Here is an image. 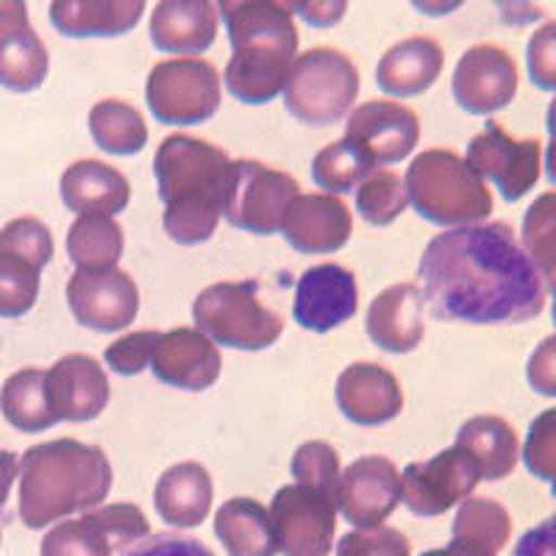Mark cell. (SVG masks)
Instances as JSON below:
<instances>
[{
    "mask_svg": "<svg viewBox=\"0 0 556 556\" xmlns=\"http://www.w3.org/2000/svg\"><path fill=\"white\" fill-rule=\"evenodd\" d=\"M151 370L162 384L203 392L220 379V348L203 331L192 329V326H178V329L162 334L156 351H153Z\"/></svg>",
    "mask_w": 556,
    "mask_h": 556,
    "instance_id": "22",
    "label": "cell"
},
{
    "mask_svg": "<svg viewBox=\"0 0 556 556\" xmlns=\"http://www.w3.org/2000/svg\"><path fill=\"white\" fill-rule=\"evenodd\" d=\"M445 67L443 45L431 37L401 39L381 56L376 84L390 98H415L440 78Z\"/></svg>",
    "mask_w": 556,
    "mask_h": 556,
    "instance_id": "27",
    "label": "cell"
},
{
    "mask_svg": "<svg viewBox=\"0 0 556 556\" xmlns=\"http://www.w3.org/2000/svg\"><path fill=\"white\" fill-rule=\"evenodd\" d=\"M345 139L374 165H399L420 142V121L399 101H367L348 114Z\"/></svg>",
    "mask_w": 556,
    "mask_h": 556,
    "instance_id": "17",
    "label": "cell"
},
{
    "mask_svg": "<svg viewBox=\"0 0 556 556\" xmlns=\"http://www.w3.org/2000/svg\"><path fill=\"white\" fill-rule=\"evenodd\" d=\"M295 195H301V187L290 173L273 170L256 159H237L228 173L223 217L248 235L270 237L281 231L285 212Z\"/></svg>",
    "mask_w": 556,
    "mask_h": 556,
    "instance_id": "9",
    "label": "cell"
},
{
    "mask_svg": "<svg viewBox=\"0 0 556 556\" xmlns=\"http://www.w3.org/2000/svg\"><path fill=\"white\" fill-rule=\"evenodd\" d=\"M409 206L406 184L390 167H379L356 187V212L370 226H390Z\"/></svg>",
    "mask_w": 556,
    "mask_h": 556,
    "instance_id": "38",
    "label": "cell"
},
{
    "mask_svg": "<svg viewBox=\"0 0 556 556\" xmlns=\"http://www.w3.org/2000/svg\"><path fill=\"white\" fill-rule=\"evenodd\" d=\"M112 462L98 445L73 437L31 445L20 456V520L37 531L92 513L112 493Z\"/></svg>",
    "mask_w": 556,
    "mask_h": 556,
    "instance_id": "3",
    "label": "cell"
},
{
    "mask_svg": "<svg viewBox=\"0 0 556 556\" xmlns=\"http://www.w3.org/2000/svg\"><path fill=\"white\" fill-rule=\"evenodd\" d=\"M359 96V70L337 48H309L292 62L285 87L287 112L304 126L323 128L345 121Z\"/></svg>",
    "mask_w": 556,
    "mask_h": 556,
    "instance_id": "7",
    "label": "cell"
},
{
    "mask_svg": "<svg viewBox=\"0 0 556 556\" xmlns=\"http://www.w3.org/2000/svg\"><path fill=\"white\" fill-rule=\"evenodd\" d=\"M285 240L304 256L334 253L354 235V215L345 201L326 192H301L290 201L281 220Z\"/></svg>",
    "mask_w": 556,
    "mask_h": 556,
    "instance_id": "19",
    "label": "cell"
},
{
    "mask_svg": "<svg viewBox=\"0 0 556 556\" xmlns=\"http://www.w3.org/2000/svg\"><path fill=\"white\" fill-rule=\"evenodd\" d=\"M114 545L96 515L87 513L76 520H62L42 538L39 556H112Z\"/></svg>",
    "mask_w": 556,
    "mask_h": 556,
    "instance_id": "39",
    "label": "cell"
},
{
    "mask_svg": "<svg viewBox=\"0 0 556 556\" xmlns=\"http://www.w3.org/2000/svg\"><path fill=\"white\" fill-rule=\"evenodd\" d=\"M337 556H412V543L404 531L390 526L354 529L337 543Z\"/></svg>",
    "mask_w": 556,
    "mask_h": 556,
    "instance_id": "42",
    "label": "cell"
},
{
    "mask_svg": "<svg viewBox=\"0 0 556 556\" xmlns=\"http://www.w3.org/2000/svg\"><path fill=\"white\" fill-rule=\"evenodd\" d=\"M454 445L473 462L481 481H501L518 468V431L498 415H476L465 420L456 431Z\"/></svg>",
    "mask_w": 556,
    "mask_h": 556,
    "instance_id": "29",
    "label": "cell"
},
{
    "mask_svg": "<svg viewBox=\"0 0 556 556\" xmlns=\"http://www.w3.org/2000/svg\"><path fill=\"white\" fill-rule=\"evenodd\" d=\"M509 556H556V515L526 531Z\"/></svg>",
    "mask_w": 556,
    "mask_h": 556,
    "instance_id": "47",
    "label": "cell"
},
{
    "mask_svg": "<svg viewBox=\"0 0 556 556\" xmlns=\"http://www.w3.org/2000/svg\"><path fill=\"white\" fill-rule=\"evenodd\" d=\"M73 317L92 331H123L139 315V287L128 273L76 270L67 281Z\"/></svg>",
    "mask_w": 556,
    "mask_h": 556,
    "instance_id": "16",
    "label": "cell"
},
{
    "mask_svg": "<svg viewBox=\"0 0 556 556\" xmlns=\"http://www.w3.org/2000/svg\"><path fill=\"white\" fill-rule=\"evenodd\" d=\"M431 315L443 323L515 326L543 315L548 290L509 223L451 228L417 265Z\"/></svg>",
    "mask_w": 556,
    "mask_h": 556,
    "instance_id": "1",
    "label": "cell"
},
{
    "mask_svg": "<svg viewBox=\"0 0 556 556\" xmlns=\"http://www.w3.org/2000/svg\"><path fill=\"white\" fill-rule=\"evenodd\" d=\"M359 309V285L348 267L337 262L315 265L298 278L292 315L301 329L326 334L348 323Z\"/></svg>",
    "mask_w": 556,
    "mask_h": 556,
    "instance_id": "18",
    "label": "cell"
},
{
    "mask_svg": "<svg viewBox=\"0 0 556 556\" xmlns=\"http://www.w3.org/2000/svg\"><path fill=\"white\" fill-rule=\"evenodd\" d=\"M14 479H20V459L12 451H0V509L7 506Z\"/></svg>",
    "mask_w": 556,
    "mask_h": 556,
    "instance_id": "48",
    "label": "cell"
},
{
    "mask_svg": "<svg viewBox=\"0 0 556 556\" xmlns=\"http://www.w3.org/2000/svg\"><path fill=\"white\" fill-rule=\"evenodd\" d=\"M0 540H3V538H0Z\"/></svg>",
    "mask_w": 556,
    "mask_h": 556,
    "instance_id": "52",
    "label": "cell"
},
{
    "mask_svg": "<svg viewBox=\"0 0 556 556\" xmlns=\"http://www.w3.org/2000/svg\"><path fill=\"white\" fill-rule=\"evenodd\" d=\"M126 248L121 223L106 215H81L67 231V256L76 270H112Z\"/></svg>",
    "mask_w": 556,
    "mask_h": 556,
    "instance_id": "33",
    "label": "cell"
},
{
    "mask_svg": "<svg viewBox=\"0 0 556 556\" xmlns=\"http://www.w3.org/2000/svg\"><path fill=\"white\" fill-rule=\"evenodd\" d=\"M278 554L329 556L337 534L334 495L309 484H285L270 501Z\"/></svg>",
    "mask_w": 556,
    "mask_h": 556,
    "instance_id": "11",
    "label": "cell"
},
{
    "mask_svg": "<svg viewBox=\"0 0 556 556\" xmlns=\"http://www.w3.org/2000/svg\"><path fill=\"white\" fill-rule=\"evenodd\" d=\"M215 538L228 556H276L270 513L260 501L231 498L215 513Z\"/></svg>",
    "mask_w": 556,
    "mask_h": 556,
    "instance_id": "31",
    "label": "cell"
},
{
    "mask_svg": "<svg viewBox=\"0 0 556 556\" xmlns=\"http://www.w3.org/2000/svg\"><path fill=\"white\" fill-rule=\"evenodd\" d=\"M48 404L59 420L87 424L109 406V376L89 354H67L45 370Z\"/></svg>",
    "mask_w": 556,
    "mask_h": 556,
    "instance_id": "21",
    "label": "cell"
},
{
    "mask_svg": "<svg viewBox=\"0 0 556 556\" xmlns=\"http://www.w3.org/2000/svg\"><path fill=\"white\" fill-rule=\"evenodd\" d=\"M513 538V518L504 506L493 498H468L459 504L454 526H451V543L459 548L493 554L504 548Z\"/></svg>",
    "mask_w": 556,
    "mask_h": 556,
    "instance_id": "34",
    "label": "cell"
},
{
    "mask_svg": "<svg viewBox=\"0 0 556 556\" xmlns=\"http://www.w3.org/2000/svg\"><path fill=\"white\" fill-rule=\"evenodd\" d=\"M53 260L51 228L37 217H14L0 228V317L34 309L42 267Z\"/></svg>",
    "mask_w": 556,
    "mask_h": 556,
    "instance_id": "10",
    "label": "cell"
},
{
    "mask_svg": "<svg viewBox=\"0 0 556 556\" xmlns=\"http://www.w3.org/2000/svg\"><path fill=\"white\" fill-rule=\"evenodd\" d=\"M551 315H554V326H556V295H554V306H551Z\"/></svg>",
    "mask_w": 556,
    "mask_h": 556,
    "instance_id": "51",
    "label": "cell"
},
{
    "mask_svg": "<svg viewBox=\"0 0 556 556\" xmlns=\"http://www.w3.org/2000/svg\"><path fill=\"white\" fill-rule=\"evenodd\" d=\"M146 101L165 126H198L220 109V76L201 56L162 59L146 81Z\"/></svg>",
    "mask_w": 556,
    "mask_h": 556,
    "instance_id": "8",
    "label": "cell"
},
{
    "mask_svg": "<svg viewBox=\"0 0 556 556\" xmlns=\"http://www.w3.org/2000/svg\"><path fill=\"white\" fill-rule=\"evenodd\" d=\"M159 340H162V331H131V334L114 340L112 345L106 348L103 359H106V365L112 367L114 374L139 376L148 365H151Z\"/></svg>",
    "mask_w": 556,
    "mask_h": 556,
    "instance_id": "43",
    "label": "cell"
},
{
    "mask_svg": "<svg viewBox=\"0 0 556 556\" xmlns=\"http://www.w3.org/2000/svg\"><path fill=\"white\" fill-rule=\"evenodd\" d=\"M192 320L215 345L237 351H265L285 334V320L262 304L253 278L208 285L192 301Z\"/></svg>",
    "mask_w": 556,
    "mask_h": 556,
    "instance_id": "6",
    "label": "cell"
},
{
    "mask_svg": "<svg viewBox=\"0 0 556 556\" xmlns=\"http://www.w3.org/2000/svg\"><path fill=\"white\" fill-rule=\"evenodd\" d=\"M520 240L526 256L545 281V290L556 295V192H543L526 208Z\"/></svg>",
    "mask_w": 556,
    "mask_h": 556,
    "instance_id": "36",
    "label": "cell"
},
{
    "mask_svg": "<svg viewBox=\"0 0 556 556\" xmlns=\"http://www.w3.org/2000/svg\"><path fill=\"white\" fill-rule=\"evenodd\" d=\"M526 70L534 87L556 92V20L531 34L526 45Z\"/></svg>",
    "mask_w": 556,
    "mask_h": 556,
    "instance_id": "44",
    "label": "cell"
},
{
    "mask_svg": "<svg viewBox=\"0 0 556 556\" xmlns=\"http://www.w3.org/2000/svg\"><path fill=\"white\" fill-rule=\"evenodd\" d=\"M404 184L417 215L434 226H481L493 212V192L484 178L448 148L417 153Z\"/></svg>",
    "mask_w": 556,
    "mask_h": 556,
    "instance_id": "5",
    "label": "cell"
},
{
    "mask_svg": "<svg viewBox=\"0 0 556 556\" xmlns=\"http://www.w3.org/2000/svg\"><path fill=\"white\" fill-rule=\"evenodd\" d=\"M374 170V162L345 137L317 151L315 162H312V178L320 190H326V195H342L348 190H356Z\"/></svg>",
    "mask_w": 556,
    "mask_h": 556,
    "instance_id": "37",
    "label": "cell"
},
{
    "mask_svg": "<svg viewBox=\"0 0 556 556\" xmlns=\"http://www.w3.org/2000/svg\"><path fill=\"white\" fill-rule=\"evenodd\" d=\"M89 134L101 151L134 156L148 146V123L137 106L117 98L98 101L89 109Z\"/></svg>",
    "mask_w": 556,
    "mask_h": 556,
    "instance_id": "35",
    "label": "cell"
},
{
    "mask_svg": "<svg viewBox=\"0 0 556 556\" xmlns=\"http://www.w3.org/2000/svg\"><path fill=\"white\" fill-rule=\"evenodd\" d=\"M337 513L354 529L384 526L401 504V473L387 456H359L342 470L334 490Z\"/></svg>",
    "mask_w": 556,
    "mask_h": 556,
    "instance_id": "14",
    "label": "cell"
},
{
    "mask_svg": "<svg viewBox=\"0 0 556 556\" xmlns=\"http://www.w3.org/2000/svg\"><path fill=\"white\" fill-rule=\"evenodd\" d=\"M121 556H215V551L208 548L203 540L159 531V534H148L146 540L134 543Z\"/></svg>",
    "mask_w": 556,
    "mask_h": 556,
    "instance_id": "45",
    "label": "cell"
},
{
    "mask_svg": "<svg viewBox=\"0 0 556 556\" xmlns=\"http://www.w3.org/2000/svg\"><path fill=\"white\" fill-rule=\"evenodd\" d=\"M215 481L201 462H178L159 476L153 504L162 520L176 529H195L212 513Z\"/></svg>",
    "mask_w": 556,
    "mask_h": 556,
    "instance_id": "28",
    "label": "cell"
},
{
    "mask_svg": "<svg viewBox=\"0 0 556 556\" xmlns=\"http://www.w3.org/2000/svg\"><path fill=\"white\" fill-rule=\"evenodd\" d=\"M523 465L534 479H543L551 484V495L556 498V406L540 412L529 426L526 434Z\"/></svg>",
    "mask_w": 556,
    "mask_h": 556,
    "instance_id": "40",
    "label": "cell"
},
{
    "mask_svg": "<svg viewBox=\"0 0 556 556\" xmlns=\"http://www.w3.org/2000/svg\"><path fill=\"white\" fill-rule=\"evenodd\" d=\"M451 89L468 114L501 112L518 96V64L501 45L479 42L459 56Z\"/></svg>",
    "mask_w": 556,
    "mask_h": 556,
    "instance_id": "15",
    "label": "cell"
},
{
    "mask_svg": "<svg viewBox=\"0 0 556 556\" xmlns=\"http://www.w3.org/2000/svg\"><path fill=\"white\" fill-rule=\"evenodd\" d=\"M545 128H548V151H545V173L548 181L556 184V98L551 101L548 114H545Z\"/></svg>",
    "mask_w": 556,
    "mask_h": 556,
    "instance_id": "49",
    "label": "cell"
},
{
    "mask_svg": "<svg viewBox=\"0 0 556 556\" xmlns=\"http://www.w3.org/2000/svg\"><path fill=\"white\" fill-rule=\"evenodd\" d=\"M340 476V454L331 443L312 440V443L301 445L292 456V479H295V484H309L334 495Z\"/></svg>",
    "mask_w": 556,
    "mask_h": 556,
    "instance_id": "41",
    "label": "cell"
},
{
    "mask_svg": "<svg viewBox=\"0 0 556 556\" xmlns=\"http://www.w3.org/2000/svg\"><path fill=\"white\" fill-rule=\"evenodd\" d=\"M215 3L206 0H162L151 14V42L170 56H195L208 51L217 39Z\"/></svg>",
    "mask_w": 556,
    "mask_h": 556,
    "instance_id": "25",
    "label": "cell"
},
{
    "mask_svg": "<svg viewBox=\"0 0 556 556\" xmlns=\"http://www.w3.org/2000/svg\"><path fill=\"white\" fill-rule=\"evenodd\" d=\"M231 39L226 89L248 106L276 101L298 59V28L290 7L273 0H223L217 3Z\"/></svg>",
    "mask_w": 556,
    "mask_h": 556,
    "instance_id": "4",
    "label": "cell"
},
{
    "mask_svg": "<svg viewBox=\"0 0 556 556\" xmlns=\"http://www.w3.org/2000/svg\"><path fill=\"white\" fill-rule=\"evenodd\" d=\"M337 406L356 426H384L404 409L399 376L376 362H354L340 374L334 387Z\"/></svg>",
    "mask_w": 556,
    "mask_h": 556,
    "instance_id": "23",
    "label": "cell"
},
{
    "mask_svg": "<svg viewBox=\"0 0 556 556\" xmlns=\"http://www.w3.org/2000/svg\"><path fill=\"white\" fill-rule=\"evenodd\" d=\"M420 556H493V554H479V551H470V548H459V545L448 543L445 548H437V551H426Z\"/></svg>",
    "mask_w": 556,
    "mask_h": 556,
    "instance_id": "50",
    "label": "cell"
},
{
    "mask_svg": "<svg viewBox=\"0 0 556 556\" xmlns=\"http://www.w3.org/2000/svg\"><path fill=\"white\" fill-rule=\"evenodd\" d=\"M365 331L387 354H409L426 337L424 290L412 281L392 285L370 301Z\"/></svg>",
    "mask_w": 556,
    "mask_h": 556,
    "instance_id": "24",
    "label": "cell"
},
{
    "mask_svg": "<svg viewBox=\"0 0 556 556\" xmlns=\"http://www.w3.org/2000/svg\"><path fill=\"white\" fill-rule=\"evenodd\" d=\"M146 14L142 0H56L51 26L64 37H123Z\"/></svg>",
    "mask_w": 556,
    "mask_h": 556,
    "instance_id": "30",
    "label": "cell"
},
{
    "mask_svg": "<svg viewBox=\"0 0 556 556\" xmlns=\"http://www.w3.org/2000/svg\"><path fill=\"white\" fill-rule=\"evenodd\" d=\"M481 476L459 448H445L426 462H412L401 473V501L420 518H437L468 501Z\"/></svg>",
    "mask_w": 556,
    "mask_h": 556,
    "instance_id": "13",
    "label": "cell"
},
{
    "mask_svg": "<svg viewBox=\"0 0 556 556\" xmlns=\"http://www.w3.org/2000/svg\"><path fill=\"white\" fill-rule=\"evenodd\" d=\"M48 67L51 56L34 31L26 3L0 0V87L26 96L42 87Z\"/></svg>",
    "mask_w": 556,
    "mask_h": 556,
    "instance_id": "20",
    "label": "cell"
},
{
    "mask_svg": "<svg viewBox=\"0 0 556 556\" xmlns=\"http://www.w3.org/2000/svg\"><path fill=\"white\" fill-rule=\"evenodd\" d=\"M62 201L70 212L81 215L114 217L126 212L131 201V184L117 167L106 165L101 159H81L64 170L59 184Z\"/></svg>",
    "mask_w": 556,
    "mask_h": 556,
    "instance_id": "26",
    "label": "cell"
},
{
    "mask_svg": "<svg viewBox=\"0 0 556 556\" xmlns=\"http://www.w3.org/2000/svg\"><path fill=\"white\" fill-rule=\"evenodd\" d=\"M167 237L178 245L212 240L223 217L231 159L223 148L190 134H170L153 156Z\"/></svg>",
    "mask_w": 556,
    "mask_h": 556,
    "instance_id": "2",
    "label": "cell"
},
{
    "mask_svg": "<svg viewBox=\"0 0 556 556\" xmlns=\"http://www.w3.org/2000/svg\"><path fill=\"white\" fill-rule=\"evenodd\" d=\"M484 181H493L506 203H515L534 190L543 173V146L540 139H518L501 123L490 121L476 134L465 156Z\"/></svg>",
    "mask_w": 556,
    "mask_h": 556,
    "instance_id": "12",
    "label": "cell"
},
{
    "mask_svg": "<svg viewBox=\"0 0 556 556\" xmlns=\"http://www.w3.org/2000/svg\"><path fill=\"white\" fill-rule=\"evenodd\" d=\"M526 381L540 395H556V334L545 337L526 362Z\"/></svg>",
    "mask_w": 556,
    "mask_h": 556,
    "instance_id": "46",
    "label": "cell"
},
{
    "mask_svg": "<svg viewBox=\"0 0 556 556\" xmlns=\"http://www.w3.org/2000/svg\"><path fill=\"white\" fill-rule=\"evenodd\" d=\"M0 412L7 424L14 426L23 434H39L59 424L48 404V390H45V370L39 367H23L9 376L0 387Z\"/></svg>",
    "mask_w": 556,
    "mask_h": 556,
    "instance_id": "32",
    "label": "cell"
}]
</instances>
